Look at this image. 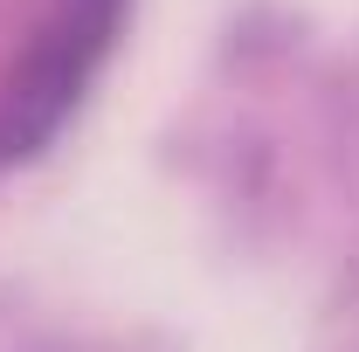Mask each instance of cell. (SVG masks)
Wrapping results in <instances>:
<instances>
[{
	"instance_id": "1",
	"label": "cell",
	"mask_w": 359,
	"mask_h": 352,
	"mask_svg": "<svg viewBox=\"0 0 359 352\" xmlns=\"http://www.w3.org/2000/svg\"><path fill=\"white\" fill-rule=\"evenodd\" d=\"M132 0H48L21 55L0 76V173L42 159L104 76Z\"/></svg>"
}]
</instances>
